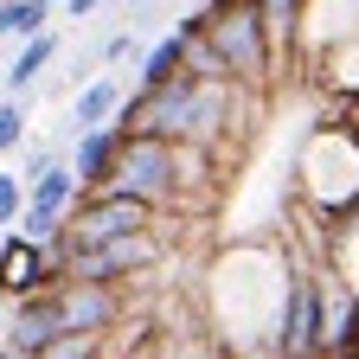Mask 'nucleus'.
Instances as JSON below:
<instances>
[{
	"instance_id": "nucleus-1",
	"label": "nucleus",
	"mask_w": 359,
	"mask_h": 359,
	"mask_svg": "<svg viewBox=\"0 0 359 359\" xmlns=\"http://www.w3.org/2000/svg\"><path fill=\"white\" fill-rule=\"evenodd\" d=\"M238 90L244 83H212V77L180 71L161 90H135V97H122L116 128L122 135H167V142H205V148H218L224 128L238 122Z\"/></svg>"
},
{
	"instance_id": "nucleus-2",
	"label": "nucleus",
	"mask_w": 359,
	"mask_h": 359,
	"mask_svg": "<svg viewBox=\"0 0 359 359\" xmlns=\"http://www.w3.org/2000/svg\"><path fill=\"white\" fill-rule=\"evenodd\" d=\"M116 193H135L161 212H180L187 218V173H180V142L167 135H122V154H116V173L103 180Z\"/></svg>"
},
{
	"instance_id": "nucleus-3",
	"label": "nucleus",
	"mask_w": 359,
	"mask_h": 359,
	"mask_svg": "<svg viewBox=\"0 0 359 359\" xmlns=\"http://www.w3.org/2000/svg\"><path fill=\"white\" fill-rule=\"evenodd\" d=\"M321 327H327V308H321V269L289 263L283 276V302H276V327H269V359H321Z\"/></svg>"
},
{
	"instance_id": "nucleus-4",
	"label": "nucleus",
	"mask_w": 359,
	"mask_h": 359,
	"mask_svg": "<svg viewBox=\"0 0 359 359\" xmlns=\"http://www.w3.org/2000/svg\"><path fill=\"white\" fill-rule=\"evenodd\" d=\"M161 205L135 199V193H116V187H97L83 193L65 218V238L58 244H109V238H128V231H161Z\"/></svg>"
},
{
	"instance_id": "nucleus-5",
	"label": "nucleus",
	"mask_w": 359,
	"mask_h": 359,
	"mask_svg": "<svg viewBox=\"0 0 359 359\" xmlns=\"http://www.w3.org/2000/svg\"><path fill=\"white\" fill-rule=\"evenodd\" d=\"M205 32H212L218 52H224V65H231V83H244V90H269V77H276V52H269V32H263V7H257V0L212 13Z\"/></svg>"
},
{
	"instance_id": "nucleus-6",
	"label": "nucleus",
	"mask_w": 359,
	"mask_h": 359,
	"mask_svg": "<svg viewBox=\"0 0 359 359\" xmlns=\"http://www.w3.org/2000/svg\"><path fill=\"white\" fill-rule=\"evenodd\" d=\"M65 257V276L77 283H135L161 263V231H128V238H109V244H52Z\"/></svg>"
},
{
	"instance_id": "nucleus-7",
	"label": "nucleus",
	"mask_w": 359,
	"mask_h": 359,
	"mask_svg": "<svg viewBox=\"0 0 359 359\" xmlns=\"http://www.w3.org/2000/svg\"><path fill=\"white\" fill-rule=\"evenodd\" d=\"M32 289H65V257L7 224V244H0V295H32Z\"/></svg>"
},
{
	"instance_id": "nucleus-8",
	"label": "nucleus",
	"mask_w": 359,
	"mask_h": 359,
	"mask_svg": "<svg viewBox=\"0 0 359 359\" xmlns=\"http://www.w3.org/2000/svg\"><path fill=\"white\" fill-rule=\"evenodd\" d=\"M122 308H128V295L116 283H77V276H65V289H58L65 334H109L122 321Z\"/></svg>"
},
{
	"instance_id": "nucleus-9",
	"label": "nucleus",
	"mask_w": 359,
	"mask_h": 359,
	"mask_svg": "<svg viewBox=\"0 0 359 359\" xmlns=\"http://www.w3.org/2000/svg\"><path fill=\"white\" fill-rule=\"evenodd\" d=\"M65 334V314H58V289H32V295H13V327H7V346L13 353H39Z\"/></svg>"
},
{
	"instance_id": "nucleus-10",
	"label": "nucleus",
	"mask_w": 359,
	"mask_h": 359,
	"mask_svg": "<svg viewBox=\"0 0 359 359\" xmlns=\"http://www.w3.org/2000/svg\"><path fill=\"white\" fill-rule=\"evenodd\" d=\"M116 154H122V128L116 122H97V128H77V142H71V173L83 180V193H97L103 180L116 173Z\"/></svg>"
},
{
	"instance_id": "nucleus-11",
	"label": "nucleus",
	"mask_w": 359,
	"mask_h": 359,
	"mask_svg": "<svg viewBox=\"0 0 359 359\" xmlns=\"http://www.w3.org/2000/svg\"><path fill=\"white\" fill-rule=\"evenodd\" d=\"M58 58V32L45 26V32H32V39H20V52H13V65H7V97H26V90L45 77V65Z\"/></svg>"
},
{
	"instance_id": "nucleus-12",
	"label": "nucleus",
	"mask_w": 359,
	"mask_h": 359,
	"mask_svg": "<svg viewBox=\"0 0 359 359\" xmlns=\"http://www.w3.org/2000/svg\"><path fill=\"white\" fill-rule=\"evenodd\" d=\"M26 199H32V205H52V212H65V218H71V205L83 199V180H77V173H71V161L58 154L39 180H26Z\"/></svg>"
},
{
	"instance_id": "nucleus-13",
	"label": "nucleus",
	"mask_w": 359,
	"mask_h": 359,
	"mask_svg": "<svg viewBox=\"0 0 359 359\" xmlns=\"http://www.w3.org/2000/svg\"><path fill=\"white\" fill-rule=\"evenodd\" d=\"M180 71H187V39H180V32H167V39H154L148 52H142V71H135V90H161V83H173Z\"/></svg>"
},
{
	"instance_id": "nucleus-14",
	"label": "nucleus",
	"mask_w": 359,
	"mask_h": 359,
	"mask_svg": "<svg viewBox=\"0 0 359 359\" xmlns=\"http://www.w3.org/2000/svg\"><path fill=\"white\" fill-rule=\"evenodd\" d=\"M122 97H128V90H122L116 77H90V83L77 90V103H71V122H77V128H97V122H116Z\"/></svg>"
},
{
	"instance_id": "nucleus-15",
	"label": "nucleus",
	"mask_w": 359,
	"mask_h": 359,
	"mask_svg": "<svg viewBox=\"0 0 359 359\" xmlns=\"http://www.w3.org/2000/svg\"><path fill=\"white\" fill-rule=\"evenodd\" d=\"M52 26V0H0V39H32Z\"/></svg>"
},
{
	"instance_id": "nucleus-16",
	"label": "nucleus",
	"mask_w": 359,
	"mask_h": 359,
	"mask_svg": "<svg viewBox=\"0 0 359 359\" xmlns=\"http://www.w3.org/2000/svg\"><path fill=\"white\" fill-rule=\"evenodd\" d=\"M180 39H187V71H193V77L231 83V65H224V52L212 45V32H180Z\"/></svg>"
},
{
	"instance_id": "nucleus-17",
	"label": "nucleus",
	"mask_w": 359,
	"mask_h": 359,
	"mask_svg": "<svg viewBox=\"0 0 359 359\" xmlns=\"http://www.w3.org/2000/svg\"><path fill=\"white\" fill-rule=\"evenodd\" d=\"M13 231H26L32 244H58V238H65V212L32 205V199H26V212H20V224H13Z\"/></svg>"
},
{
	"instance_id": "nucleus-18",
	"label": "nucleus",
	"mask_w": 359,
	"mask_h": 359,
	"mask_svg": "<svg viewBox=\"0 0 359 359\" xmlns=\"http://www.w3.org/2000/svg\"><path fill=\"white\" fill-rule=\"evenodd\" d=\"M32 359H103V334H58L52 346H39Z\"/></svg>"
},
{
	"instance_id": "nucleus-19",
	"label": "nucleus",
	"mask_w": 359,
	"mask_h": 359,
	"mask_svg": "<svg viewBox=\"0 0 359 359\" xmlns=\"http://www.w3.org/2000/svg\"><path fill=\"white\" fill-rule=\"evenodd\" d=\"M26 128H32V122H26L20 97H0V148H7V154H13V148H26Z\"/></svg>"
},
{
	"instance_id": "nucleus-20",
	"label": "nucleus",
	"mask_w": 359,
	"mask_h": 359,
	"mask_svg": "<svg viewBox=\"0 0 359 359\" xmlns=\"http://www.w3.org/2000/svg\"><path fill=\"white\" fill-rule=\"evenodd\" d=\"M26 212V173H0V224H20Z\"/></svg>"
},
{
	"instance_id": "nucleus-21",
	"label": "nucleus",
	"mask_w": 359,
	"mask_h": 359,
	"mask_svg": "<svg viewBox=\"0 0 359 359\" xmlns=\"http://www.w3.org/2000/svg\"><path fill=\"white\" fill-rule=\"evenodd\" d=\"M52 161H58V148H45V142H32V148L20 154V173H26V180H39L45 167H52Z\"/></svg>"
},
{
	"instance_id": "nucleus-22",
	"label": "nucleus",
	"mask_w": 359,
	"mask_h": 359,
	"mask_svg": "<svg viewBox=\"0 0 359 359\" xmlns=\"http://www.w3.org/2000/svg\"><path fill=\"white\" fill-rule=\"evenodd\" d=\"M128 52H135V26H128V32H116V39L103 45V58H109V65H116V58H128Z\"/></svg>"
},
{
	"instance_id": "nucleus-23",
	"label": "nucleus",
	"mask_w": 359,
	"mask_h": 359,
	"mask_svg": "<svg viewBox=\"0 0 359 359\" xmlns=\"http://www.w3.org/2000/svg\"><path fill=\"white\" fill-rule=\"evenodd\" d=\"M97 7H103V0H65V13H77V20H83V13H97Z\"/></svg>"
},
{
	"instance_id": "nucleus-24",
	"label": "nucleus",
	"mask_w": 359,
	"mask_h": 359,
	"mask_svg": "<svg viewBox=\"0 0 359 359\" xmlns=\"http://www.w3.org/2000/svg\"><path fill=\"white\" fill-rule=\"evenodd\" d=\"M142 7H154V0H128V13H142Z\"/></svg>"
},
{
	"instance_id": "nucleus-25",
	"label": "nucleus",
	"mask_w": 359,
	"mask_h": 359,
	"mask_svg": "<svg viewBox=\"0 0 359 359\" xmlns=\"http://www.w3.org/2000/svg\"><path fill=\"white\" fill-rule=\"evenodd\" d=\"M0 244H7V224H0Z\"/></svg>"
},
{
	"instance_id": "nucleus-26",
	"label": "nucleus",
	"mask_w": 359,
	"mask_h": 359,
	"mask_svg": "<svg viewBox=\"0 0 359 359\" xmlns=\"http://www.w3.org/2000/svg\"><path fill=\"white\" fill-rule=\"evenodd\" d=\"M0 161H7V148H0Z\"/></svg>"
},
{
	"instance_id": "nucleus-27",
	"label": "nucleus",
	"mask_w": 359,
	"mask_h": 359,
	"mask_svg": "<svg viewBox=\"0 0 359 359\" xmlns=\"http://www.w3.org/2000/svg\"><path fill=\"white\" fill-rule=\"evenodd\" d=\"M257 359H269V353H257Z\"/></svg>"
}]
</instances>
